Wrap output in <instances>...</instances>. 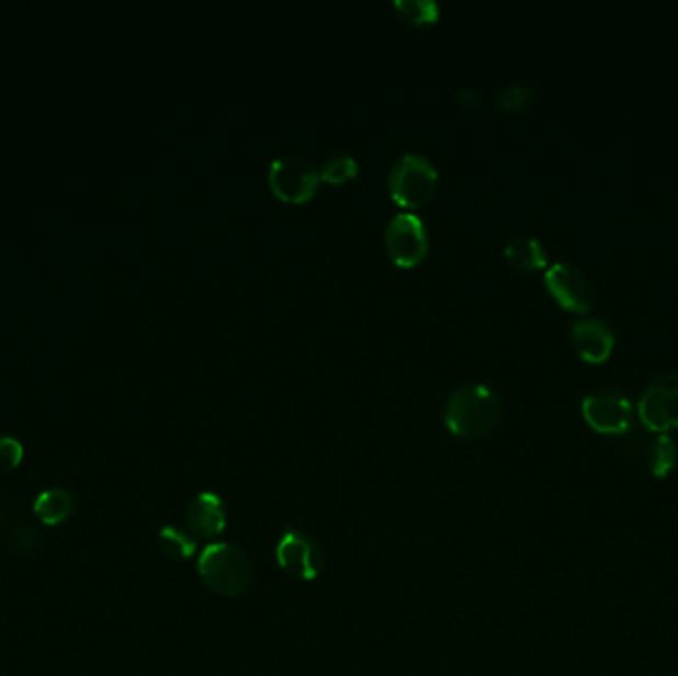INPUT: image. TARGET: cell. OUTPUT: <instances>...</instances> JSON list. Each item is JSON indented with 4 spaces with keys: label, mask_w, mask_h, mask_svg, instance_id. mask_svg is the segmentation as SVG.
Listing matches in <instances>:
<instances>
[{
    "label": "cell",
    "mask_w": 678,
    "mask_h": 676,
    "mask_svg": "<svg viewBox=\"0 0 678 676\" xmlns=\"http://www.w3.org/2000/svg\"><path fill=\"white\" fill-rule=\"evenodd\" d=\"M584 419L601 435L623 437L633 427V403L617 387H597L589 391L584 403Z\"/></svg>",
    "instance_id": "5"
},
{
    "label": "cell",
    "mask_w": 678,
    "mask_h": 676,
    "mask_svg": "<svg viewBox=\"0 0 678 676\" xmlns=\"http://www.w3.org/2000/svg\"><path fill=\"white\" fill-rule=\"evenodd\" d=\"M187 526L199 540H216L226 530L225 503L215 492L196 494L187 506Z\"/></svg>",
    "instance_id": "11"
},
{
    "label": "cell",
    "mask_w": 678,
    "mask_h": 676,
    "mask_svg": "<svg viewBox=\"0 0 678 676\" xmlns=\"http://www.w3.org/2000/svg\"><path fill=\"white\" fill-rule=\"evenodd\" d=\"M545 286L552 296L574 312H587L596 304V286L581 268L572 262H555L545 270Z\"/></svg>",
    "instance_id": "8"
},
{
    "label": "cell",
    "mask_w": 678,
    "mask_h": 676,
    "mask_svg": "<svg viewBox=\"0 0 678 676\" xmlns=\"http://www.w3.org/2000/svg\"><path fill=\"white\" fill-rule=\"evenodd\" d=\"M439 183V171L425 155L405 154L391 167V196L407 209L427 205Z\"/></svg>",
    "instance_id": "3"
},
{
    "label": "cell",
    "mask_w": 678,
    "mask_h": 676,
    "mask_svg": "<svg viewBox=\"0 0 678 676\" xmlns=\"http://www.w3.org/2000/svg\"><path fill=\"white\" fill-rule=\"evenodd\" d=\"M532 95H534V88L530 83L512 82L498 93L496 102L508 112H518V110L526 108V103L532 100Z\"/></svg>",
    "instance_id": "18"
},
{
    "label": "cell",
    "mask_w": 678,
    "mask_h": 676,
    "mask_svg": "<svg viewBox=\"0 0 678 676\" xmlns=\"http://www.w3.org/2000/svg\"><path fill=\"white\" fill-rule=\"evenodd\" d=\"M393 7L403 21L411 24H429L441 16V7L434 0H395Z\"/></svg>",
    "instance_id": "16"
},
{
    "label": "cell",
    "mask_w": 678,
    "mask_h": 676,
    "mask_svg": "<svg viewBox=\"0 0 678 676\" xmlns=\"http://www.w3.org/2000/svg\"><path fill=\"white\" fill-rule=\"evenodd\" d=\"M74 510L72 494L64 488H50L42 492L34 503V514L46 526H56L70 518Z\"/></svg>",
    "instance_id": "13"
},
{
    "label": "cell",
    "mask_w": 678,
    "mask_h": 676,
    "mask_svg": "<svg viewBox=\"0 0 678 676\" xmlns=\"http://www.w3.org/2000/svg\"><path fill=\"white\" fill-rule=\"evenodd\" d=\"M572 341L586 361H603L615 346V331L606 319L584 316L572 324Z\"/></svg>",
    "instance_id": "12"
},
{
    "label": "cell",
    "mask_w": 678,
    "mask_h": 676,
    "mask_svg": "<svg viewBox=\"0 0 678 676\" xmlns=\"http://www.w3.org/2000/svg\"><path fill=\"white\" fill-rule=\"evenodd\" d=\"M506 258L522 270H535L547 264V250L534 236H518L504 248Z\"/></svg>",
    "instance_id": "14"
},
{
    "label": "cell",
    "mask_w": 678,
    "mask_h": 676,
    "mask_svg": "<svg viewBox=\"0 0 678 676\" xmlns=\"http://www.w3.org/2000/svg\"><path fill=\"white\" fill-rule=\"evenodd\" d=\"M319 179L318 169L300 155L278 157L268 171L270 189L286 203H304L312 199L318 191Z\"/></svg>",
    "instance_id": "6"
},
{
    "label": "cell",
    "mask_w": 678,
    "mask_h": 676,
    "mask_svg": "<svg viewBox=\"0 0 678 676\" xmlns=\"http://www.w3.org/2000/svg\"><path fill=\"white\" fill-rule=\"evenodd\" d=\"M385 246L395 264L403 268L417 267L429 250L425 223L413 213L393 216L385 228Z\"/></svg>",
    "instance_id": "7"
},
{
    "label": "cell",
    "mask_w": 678,
    "mask_h": 676,
    "mask_svg": "<svg viewBox=\"0 0 678 676\" xmlns=\"http://www.w3.org/2000/svg\"><path fill=\"white\" fill-rule=\"evenodd\" d=\"M360 171V165L351 155H334L321 167L319 177L329 183H346Z\"/></svg>",
    "instance_id": "17"
},
{
    "label": "cell",
    "mask_w": 678,
    "mask_h": 676,
    "mask_svg": "<svg viewBox=\"0 0 678 676\" xmlns=\"http://www.w3.org/2000/svg\"><path fill=\"white\" fill-rule=\"evenodd\" d=\"M641 425L651 432L678 427V371H665L648 381L637 403Z\"/></svg>",
    "instance_id": "4"
},
{
    "label": "cell",
    "mask_w": 678,
    "mask_h": 676,
    "mask_svg": "<svg viewBox=\"0 0 678 676\" xmlns=\"http://www.w3.org/2000/svg\"><path fill=\"white\" fill-rule=\"evenodd\" d=\"M159 545L161 552L171 560H189L196 550L195 538L176 526H165L159 532Z\"/></svg>",
    "instance_id": "15"
},
{
    "label": "cell",
    "mask_w": 678,
    "mask_h": 676,
    "mask_svg": "<svg viewBox=\"0 0 678 676\" xmlns=\"http://www.w3.org/2000/svg\"><path fill=\"white\" fill-rule=\"evenodd\" d=\"M203 584L223 597H240L252 584V564L235 543H211L196 564Z\"/></svg>",
    "instance_id": "2"
},
{
    "label": "cell",
    "mask_w": 678,
    "mask_h": 676,
    "mask_svg": "<svg viewBox=\"0 0 678 676\" xmlns=\"http://www.w3.org/2000/svg\"><path fill=\"white\" fill-rule=\"evenodd\" d=\"M456 98L461 100V102L466 103V105H474V103H478V93L474 92L473 88H461L459 93H456Z\"/></svg>",
    "instance_id": "21"
},
{
    "label": "cell",
    "mask_w": 678,
    "mask_h": 676,
    "mask_svg": "<svg viewBox=\"0 0 678 676\" xmlns=\"http://www.w3.org/2000/svg\"><path fill=\"white\" fill-rule=\"evenodd\" d=\"M38 543H41V536L32 526H26V523H21L19 528H14L11 538H9V545L16 555H29L38 548Z\"/></svg>",
    "instance_id": "19"
},
{
    "label": "cell",
    "mask_w": 678,
    "mask_h": 676,
    "mask_svg": "<svg viewBox=\"0 0 678 676\" xmlns=\"http://www.w3.org/2000/svg\"><path fill=\"white\" fill-rule=\"evenodd\" d=\"M502 403L483 383H466L452 391L444 405V425L461 439H481L500 422Z\"/></svg>",
    "instance_id": "1"
},
{
    "label": "cell",
    "mask_w": 678,
    "mask_h": 676,
    "mask_svg": "<svg viewBox=\"0 0 678 676\" xmlns=\"http://www.w3.org/2000/svg\"><path fill=\"white\" fill-rule=\"evenodd\" d=\"M276 562L290 577L298 582H314L324 570V552L306 533L289 530L276 545Z\"/></svg>",
    "instance_id": "9"
},
{
    "label": "cell",
    "mask_w": 678,
    "mask_h": 676,
    "mask_svg": "<svg viewBox=\"0 0 678 676\" xmlns=\"http://www.w3.org/2000/svg\"><path fill=\"white\" fill-rule=\"evenodd\" d=\"M623 437H628L625 451L631 452L633 459H637L655 478H667L675 469L678 459L677 444L667 432L647 430V435H637L631 427Z\"/></svg>",
    "instance_id": "10"
},
{
    "label": "cell",
    "mask_w": 678,
    "mask_h": 676,
    "mask_svg": "<svg viewBox=\"0 0 678 676\" xmlns=\"http://www.w3.org/2000/svg\"><path fill=\"white\" fill-rule=\"evenodd\" d=\"M21 442L12 437H0V472H11L22 462Z\"/></svg>",
    "instance_id": "20"
}]
</instances>
